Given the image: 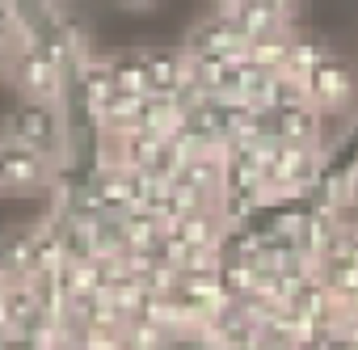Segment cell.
<instances>
[{"label": "cell", "instance_id": "cell-3", "mask_svg": "<svg viewBox=\"0 0 358 350\" xmlns=\"http://www.w3.org/2000/svg\"><path fill=\"white\" fill-rule=\"evenodd\" d=\"M308 102L324 118H345L358 102V76L341 55H329L312 76H308Z\"/></svg>", "mask_w": 358, "mask_h": 350}, {"label": "cell", "instance_id": "cell-13", "mask_svg": "<svg viewBox=\"0 0 358 350\" xmlns=\"http://www.w3.org/2000/svg\"><path fill=\"white\" fill-rule=\"evenodd\" d=\"M270 5H274V9H278L287 22H291V26H295V18L303 13V5H308V0H270Z\"/></svg>", "mask_w": 358, "mask_h": 350}, {"label": "cell", "instance_id": "cell-15", "mask_svg": "<svg viewBox=\"0 0 358 350\" xmlns=\"http://www.w3.org/2000/svg\"><path fill=\"white\" fill-rule=\"evenodd\" d=\"M0 195H9V186H5V144H0Z\"/></svg>", "mask_w": 358, "mask_h": 350}, {"label": "cell", "instance_id": "cell-16", "mask_svg": "<svg viewBox=\"0 0 358 350\" xmlns=\"http://www.w3.org/2000/svg\"><path fill=\"white\" fill-rule=\"evenodd\" d=\"M215 5H220V9H232V5H241V0H215Z\"/></svg>", "mask_w": 358, "mask_h": 350}, {"label": "cell", "instance_id": "cell-14", "mask_svg": "<svg viewBox=\"0 0 358 350\" xmlns=\"http://www.w3.org/2000/svg\"><path fill=\"white\" fill-rule=\"evenodd\" d=\"M114 5H122V9H131V13H143V9L160 5V0H114Z\"/></svg>", "mask_w": 358, "mask_h": 350}, {"label": "cell", "instance_id": "cell-2", "mask_svg": "<svg viewBox=\"0 0 358 350\" xmlns=\"http://www.w3.org/2000/svg\"><path fill=\"white\" fill-rule=\"evenodd\" d=\"M9 80L17 85L22 102H38V106H64L68 97V85H72V72L43 47L26 34V47L9 59Z\"/></svg>", "mask_w": 358, "mask_h": 350}, {"label": "cell", "instance_id": "cell-17", "mask_svg": "<svg viewBox=\"0 0 358 350\" xmlns=\"http://www.w3.org/2000/svg\"><path fill=\"white\" fill-rule=\"evenodd\" d=\"M9 72V55H0V76H5Z\"/></svg>", "mask_w": 358, "mask_h": 350}, {"label": "cell", "instance_id": "cell-10", "mask_svg": "<svg viewBox=\"0 0 358 350\" xmlns=\"http://www.w3.org/2000/svg\"><path fill=\"white\" fill-rule=\"evenodd\" d=\"M110 68H114V85H118V93H139V97H148V51H122V55H110Z\"/></svg>", "mask_w": 358, "mask_h": 350}, {"label": "cell", "instance_id": "cell-4", "mask_svg": "<svg viewBox=\"0 0 358 350\" xmlns=\"http://www.w3.org/2000/svg\"><path fill=\"white\" fill-rule=\"evenodd\" d=\"M5 144V186L9 195L26 199V195H47L59 186V164L34 148H22V144H9V139H0Z\"/></svg>", "mask_w": 358, "mask_h": 350}, {"label": "cell", "instance_id": "cell-7", "mask_svg": "<svg viewBox=\"0 0 358 350\" xmlns=\"http://www.w3.org/2000/svg\"><path fill=\"white\" fill-rule=\"evenodd\" d=\"M274 122V139L291 144V148H324V114L316 106H287V110H270Z\"/></svg>", "mask_w": 358, "mask_h": 350}, {"label": "cell", "instance_id": "cell-9", "mask_svg": "<svg viewBox=\"0 0 358 350\" xmlns=\"http://www.w3.org/2000/svg\"><path fill=\"white\" fill-rule=\"evenodd\" d=\"M224 13H232V22L241 26V34H245L249 43L274 38V34H291V22L270 5V0H241V5H232V9H224Z\"/></svg>", "mask_w": 358, "mask_h": 350}, {"label": "cell", "instance_id": "cell-6", "mask_svg": "<svg viewBox=\"0 0 358 350\" xmlns=\"http://www.w3.org/2000/svg\"><path fill=\"white\" fill-rule=\"evenodd\" d=\"M72 85H76V97H80V106H85L89 122L97 127V122H101V114H106V106H110V102H114V93H118L110 59H101V55L80 59V64L72 68Z\"/></svg>", "mask_w": 358, "mask_h": 350}, {"label": "cell", "instance_id": "cell-11", "mask_svg": "<svg viewBox=\"0 0 358 350\" xmlns=\"http://www.w3.org/2000/svg\"><path fill=\"white\" fill-rule=\"evenodd\" d=\"M287 55H291V34H274V38H257L249 47V64L266 68V72H282L287 68Z\"/></svg>", "mask_w": 358, "mask_h": 350}, {"label": "cell", "instance_id": "cell-1", "mask_svg": "<svg viewBox=\"0 0 358 350\" xmlns=\"http://www.w3.org/2000/svg\"><path fill=\"white\" fill-rule=\"evenodd\" d=\"M0 139L34 148V152L51 156L64 169V160H68V118H64V106H38V102L13 106L5 114V122H0Z\"/></svg>", "mask_w": 358, "mask_h": 350}, {"label": "cell", "instance_id": "cell-5", "mask_svg": "<svg viewBox=\"0 0 358 350\" xmlns=\"http://www.w3.org/2000/svg\"><path fill=\"white\" fill-rule=\"evenodd\" d=\"M249 38L241 34V26L232 22V13H211L207 22H199L194 30H190V38H186V51L190 55H211V59H232V64H241V59H249Z\"/></svg>", "mask_w": 358, "mask_h": 350}, {"label": "cell", "instance_id": "cell-12", "mask_svg": "<svg viewBox=\"0 0 358 350\" xmlns=\"http://www.w3.org/2000/svg\"><path fill=\"white\" fill-rule=\"evenodd\" d=\"M26 47V38H22V18L5 5V0H0V55H17Z\"/></svg>", "mask_w": 358, "mask_h": 350}, {"label": "cell", "instance_id": "cell-8", "mask_svg": "<svg viewBox=\"0 0 358 350\" xmlns=\"http://www.w3.org/2000/svg\"><path fill=\"white\" fill-rule=\"evenodd\" d=\"M190 80V59L186 51H169V47H156L148 51V93H160V97H177Z\"/></svg>", "mask_w": 358, "mask_h": 350}]
</instances>
